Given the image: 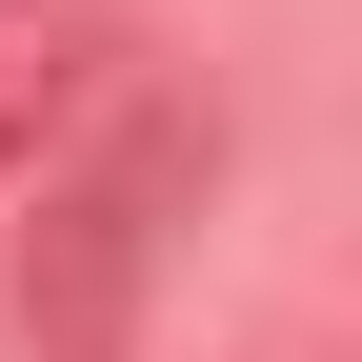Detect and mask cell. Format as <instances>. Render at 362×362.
<instances>
[{
    "mask_svg": "<svg viewBox=\"0 0 362 362\" xmlns=\"http://www.w3.org/2000/svg\"><path fill=\"white\" fill-rule=\"evenodd\" d=\"M101 101V21L81 0H0V181H40V141Z\"/></svg>",
    "mask_w": 362,
    "mask_h": 362,
    "instance_id": "cell-2",
    "label": "cell"
},
{
    "mask_svg": "<svg viewBox=\"0 0 362 362\" xmlns=\"http://www.w3.org/2000/svg\"><path fill=\"white\" fill-rule=\"evenodd\" d=\"M202 202H221V121L202 101H101V141L21 221V342L40 362H141V302H161Z\"/></svg>",
    "mask_w": 362,
    "mask_h": 362,
    "instance_id": "cell-1",
    "label": "cell"
}]
</instances>
